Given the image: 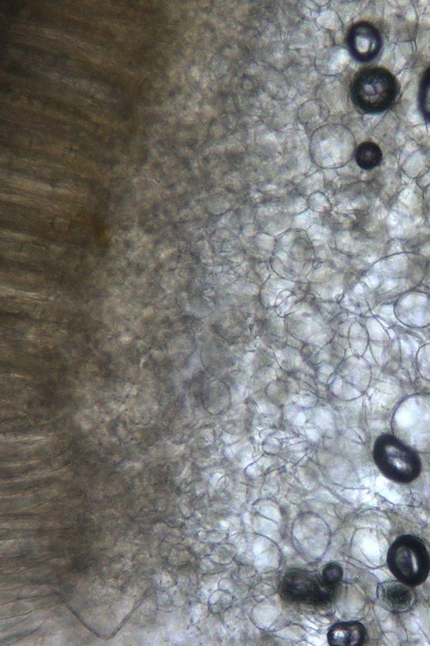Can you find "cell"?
Segmentation results:
<instances>
[{
    "label": "cell",
    "mask_w": 430,
    "mask_h": 646,
    "mask_svg": "<svg viewBox=\"0 0 430 646\" xmlns=\"http://www.w3.org/2000/svg\"><path fill=\"white\" fill-rule=\"evenodd\" d=\"M347 44L350 54L359 62H372L382 51V34L375 25L359 22L349 29Z\"/></svg>",
    "instance_id": "5b68a950"
},
{
    "label": "cell",
    "mask_w": 430,
    "mask_h": 646,
    "mask_svg": "<svg viewBox=\"0 0 430 646\" xmlns=\"http://www.w3.org/2000/svg\"><path fill=\"white\" fill-rule=\"evenodd\" d=\"M367 638L366 628L358 621L337 623L327 634L329 645L336 646L363 645Z\"/></svg>",
    "instance_id": "52a82bcc"
},
{
    "label": "cell",
    "mask_w": 430,
    "mask_h": 646,
    "mask_svg": "<svg viewBox=\"0 0 430 646\" xmlns=\"http://www.w3.org/2000/svg\"><path fill=\"white\" fill-rule=\"evenodd\" d=\"M281 598L289 603L326 607L337 598L340 584H332L322 574L302 569H292L280 584Z\"/></svg>",
    "instance_id": "277c9868"
},
{
    "label": "cell",
    "mask_w": 430,
    "mask_h": 646,
    "mask_svg": "<svg viewBox=\"0 0 430 646\" xmlns=\"http://www.w3.org/2000/svg\"><path fill=\"white\" fill-rule=\"evenodd\" d=\"M399 93L397 79L384 67H366L357 73L350 86L354 105L364 114L376 115L394 105Z\"/></svg>",
    "instance_id": "6da1fadb"
},
{
    "label": "cell",
    "mask_w": 430,
    "mask_h": 646,
    "mask_svg": "<svg viewBox=\"0 0 430 646\" xmlns=\"http://www.w3.org/2000/svg\"><path fill=\"white\" fill-rule=\"evenodd\" d=\"M379 595L388 609L396 614L406 613L417 603L414 587L399 581L379 584Z\"/></svg>",
    "instance_id": "8992f818"
},
{
    "label": "cell",
    "mask_w": 430,
    "mask_h": 646,
    "mask_svg": "<svg viewBox=\"0 0 430 646\" xmlns=\"http://www.w3.org/2000/svg\"><path fill=\"white\" fill-rule=\"evenodd\" d=\"M418 101L422 115L430 124V67L425 71L421 79Z\"/></svg>",
    "instance_id": "9c48e42d"
},
{
    "label": "cell",
    "mask_w": 430,
    "mask_h": 646,
    "mask_svg": "<svg viewBox=\"0 0 430 646\" xmlns=\"http://www.w3.org/2000/svg\"><path fill=\"white\" fill-rule=\"evenodd\" d=\"M48 77L52 79L53 81H58L60 76L58 73H55V72H51V73L48 74Z\"/></svg>",
    "instance_id": "8fae6325"
},
{
    "label": "cell",
    "mask_w": 430,
    "mask_h": 646,
    "mask_svg": "<svg viewBox=\"0 0 430 646\" xmlns=\"http://www.w3.org/2000/svg\"><path fill=\"white\" fill-rule=\"evenodd\" d=\"M322 575L329 583L340 584L342 576H344V572H342L341 565L337 563H330L323 568Z\"/></svg>",
    "instance_id": "30bf717a"
},
{
    "label": "cell",
    "mask_w": 430,
    "mask_h": 646,
    "mask_svg": "<svg viewBox=\"0 0 430 646\" xmlns=\"http://www.w3.org/2000/svg\"><path fill=\"white\" fill-rule=\"evenodd\" d=\"M372 458L380 473L398 484H409L421 473L419 456L394 435H383L376 439Z\"/></svg>",
    "instance_id": "7a4b0ae2"
},
{
    "label": "cell",
    "mask_w": 430,
    "mask_h": 646,
    "mask_svg": "<svg viewBox=\"0 0 430 646\" xmlns=\"http://www.w3.org/2000/svg\"><path fill=\"white\" fill-rule=\"evenodd\" d=\"M383 154L376 143L366 142L361 143L356 152V161L361 169L372 170L382 163Z\"/></svg>",
    "instance_id": "ba28073f"
},
{
    "label": "cell",
    "mask_w": 430,
    "mask_h": 646,
    "mask_svg": "<svg viewBox=\"0 0 430 646\" xmlns=\"http://www.w3.org/2000/svg\"><path fill=\"white\" fill-rule=\"evenodd\" d=\"M387 565L398 581L409 586H419L429 576V554L421 539L402 535L388 551Z\"/></svg>",
    "instance_id": "3957f363"
}]
</instances>
